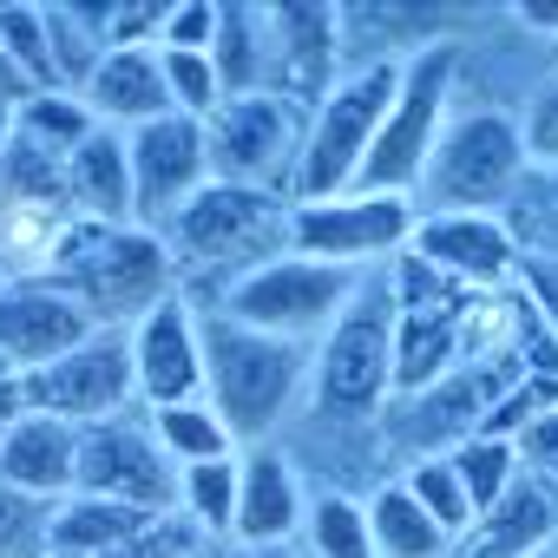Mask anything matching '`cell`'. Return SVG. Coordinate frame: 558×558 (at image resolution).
Listing matches in <instances>:
<instances>
[{
    "label": "cell",
    "instance_id": "1",
    "mask_svg": "<svg viewBox=\"0 0 558 558\" xmlns=\"http://www.w3.org/2000/svg\"><path fill=\"white\" fill-rule=\"evenodd\" d=\"M290 217L296 197L290 191H263V184H204L165 230V250L184 276L191 303H217L230 283H243L250 269L290 256Z\"/></svg>",
    "mask_w": 558,
    "mask_h": 558
},
{
    "label": "cell",
    "instance_id": "2",
    "mask_svg": "<svg viewBox=\"0 0 558 558\" xmlns=\"http://www.w3.org/2000/svg\"><path fill=\"white\" fill-rule=\"evenodd\" d=\"M310 381H316L310 342H283V336H263V329H243L204 310V401L230 427L236 453L269 447L283 434V421L310 401Z\"/></svg>",
    "mask_w": 558,
    "mask_h": 558
},
{
    "label": "cell",
    "instance_id": "3",
    "mask_svg": "<svg viewBox=\"0 0 558 558\" xmlns=\"http://www.w3.org/2000/svg\"><path fill=\"white\" fill-rule=\"evenodd\" d=\"M47 283H60L99 329H138L165 296L184 290V276L158 230L138 223H73Z\"/></svg>",
    "mask_w": 558,
    "mask_h": 558
},
{
    "label": "cell",
    "instance_id": "4",
    "mask_svg": "<svg viewBox=\"0 0 558 558\" xmlns=\"http://www.w3.org/2000/svg\"><path fill=\"white\" fill-rule=\"evenodd\" d=\"M401 60H362L336 80V93L310 112V132H303V151H296V171H290V197L296 204H316V197H342L362 184V165L395 112V93H401Z\"/></svg>",
    "mask_w": 558,
    "mask_h": 558
},
{
    "label": "cell",
    "instance_id": "5",
    "mask_svg": "<svg viewBox=\"0 0 558 558\" xmlns=\"http://www.w3.org/2000/svg\"><path fill=\"white\" fill-rule=\"evenodd\" d=\"M525 178H532V158H525L519 112L466 106V112L447 119L414 204H421V217L427 210H499V204L512 210V197L525 191Z\"/></svg>",
    "mask_w": 558,
    "mask_h": 558
},
{
    "label": "cell",
    "instance_id": "6",
    "mask_svg": "<svg viewBox=\"0 0 558 558\" xmlns=\"http://www.w3.org/2000/svg\"><path fill=\"white\" fill-rule=\"evenodd\" d=\"M368 276L375 269H342V263H316V256L290 250V256L250 269L243 283H230L210 310L243 323V329H263V336H283V342H310L316 349L349 316V303L362 296Z\"/></svg>",
    "mask_w": 558,
    "mask_h": 558
},
{
    "label": "cell",
    "instance_id": "7",
    "mask_svg": "<svg viewBox=\"0 0 558 558\" xmlns=\"http://www.w3.org/2000/svg\"><path fill=\"white\" fill-rule=\"evenodd\" d=\"M395 401V283L375 269L349 316L316 342V381L310 408L329 421H368Z\"/></svg>",
    "mask_w": 558,
    "mask_h": 558
},
{
    "label": "cell",
    "instance_id": "8",
    "mask_svg": "<svg viewBox=\"0 0 558 558\" xmlns=\"http://www.w3.org/2000/svg\"><path fill=\"white\" fill-rule=\"evenodd\" d=\"M453 86H460V47L453 40H427L401 60L395 112H388L355 191H375V197H414L421 191L427 158H434V145L453 119Z\"/></svg>",
    "mask_w": 558,
    "mask_h": 558
},
{
    "label": "cell",
    "instance_id": "9",
    "mask_svg": "<svg viewBox=\"0 0 558 558\" xmlns=\"http://www.w3.org/2000/svg\"><path fill=\"white\" fill-rule=\"evenodd\" d=\"M310 112L290 106L283 93H250V99H223L204 119V145H210V178L217 184H263V191H290L296 151H303Z\"/></svg>",
    "mask_w": 558,
    "mask_h": 558
},
{
    "label": "cell",
    "instance_id": "10",
    "mask_svg": "<svg viewBox=\"0 0 558 558\" xmlns=\"http://www.w3.org/2000/svg\"><path fill=\"white\" fill-rule=\"evenodd\" d=\"M414 223H421V204L414 197L342 191V197L296 204L290 250L296 256H316V263H342V269H375V263H395L414 243Z\"/></svg>",
    "mask_w": 558,
    "mask_h": 558
},
{
    "label": "cell",
    "instance_id": "11",
    "mask_svg": "<svg viewBox=\"0 0 558 558\" xmlns=\"http://www.w3.org/2000/svg\"><path fill=\"white\" fill-rule=\"evenodd\" d=\"M73 493H99V499L138 506V512H178V466L158 447L145 408L80 427V486Z\"/></svg>",
    "mask_w": 558,
    "mask_h": 558
},
{
    "label": "cell",
    "instance_id": "12",
    "mask_svg": "<svg viewBox=\"0 0 558 558\" xmlns=\"http://www.w3.org/2000/svg\"><path fill=\"white\" fill-rule=\"evenodd\" d=\"M27 408L34 414H53V421H73V427H93V421H112V414L138 408L132 336L125 329H99L73 355L34 368L27 375Z\"/></svg>",
    "mask_w": 558,
    "mask_h": 558
},
{
    "label": "cell",
    "instance_id": "13",
    "mask_svg": "<svg viewBox=\"0 0 558 558\" xmlns=\"http://www.w3.org/2000/svg\"><path fill=\"white\" fill-rule=\"evenodd\" d=\"M408 256L440 269L447 283H460L466 296H486V290H499V283L519 276L525 243H519L512 217H499V210H427L414 223Z\"/></svg>",
    "mask_w": 558,
    "mask_h": 558
},
{
    "label": "cell",
    "instance_id": "14",
    "mask_svg": "<svg viewBox=\"0 0 558 558\" xmlns=\"http://www.w3.org/2000/svg\"><path fill=\"white\" fill-rule=\"evenodd\" d=\"M349 21L342 8L303 0V8H269V93H283L290 106L316 112L336 80L349 73Z\"/></svg>",
    "mask_w": 558,
    "mask_h": 558
},
{
    "label": "cell",
    "instance_id": "15",
    "mask_svg": "<svg viewBox=\"0 0 558 558\" xmlns=\"http://www.w3.org/2000/svg\"><path fill=\"white\" fill-rule=\"evenodd\" d=\"M210 184V145H204V119H158L132 132V204H138V230H171V217Z\"/></svg>",
    "mask_w": 558,
    "mask_h": 558
},
{
    "label": "cell",
    "instance_id": "16",
    "mask_svg": "<svg viewBox=\"0 0 558 558\" xmlns=\"http://www.w3.org/2000/svg\"><path fill=\"white\" fill-rule=\"evenodd\" d=\"M132 336V375H138V408H178L204 401V310L178 290L165 296Z\"/></svg>",
    "mask_w": 558,
    "mask_h": 558
},
{
    "label": "cell",
    "instance_id": "17",
    "mask_svg": "<svg viewBox=\"0 0 558 558\" xmlns=\"http://www.w3.org/2000/svg\"><path fill=\"white\" fill-rule=\"evenodd\" d=\"M93 336H99V323L60 283H47V276H34V283H0V355L21 375L73 355Z\"/></svg>",
    "mask_w": 558,
    "mask_h": 558
},
{
    "label": "cell",
    "instance_id": "18",
    "mask_svg": "<svg viewBox=\"0 0 558 558\" xmlns=\"http://www.w3.org/2000/svg\"><path fill=\"white\" fill-rule=\"evenodd\" d=\"M243 466V486H236V545L263 551V545H283V538H303V519H310V486L296 473L290 453L276 447H250L236 453Z\"/></svg>",
    "mask_w": 558,
    "mask_h": 558
},
{
    "label": "cell",
    "instance_id": "19",
    "mask_svg": "<svg viewBox=\"0 0 558 558\" xmlns=\"http://www.w3.org/2000/svg\"><path fill=\"white\" fill-rule=\"evenodd\" d=\"M0 480L14 493H27V499L60 506L80 486V427L27 408L8 434H0Z\"/></svg>",
    "mask_w": 558,
    "mask_h": 558
},
{
    "label": "cell",
    "instance_id": "20",
    "mask_svg": "<svg viewBox=\"0 0 558 558\" xmlns=\"http://www.w3.org/2000/svg\"><path fill=\"white\" fill-rule=\"evenodd\" d=\"M80 99L112 132H138V125L171 119V86H165V60L158 53H106Z\"/></svg>",
    "mask_w": 558,
    "mask_h": 558
},
{
    "label": "cell",
    "instance_id": "21",
    "mask_svg": "<svg viewBox=\"0 0 558 558\" xmlns=\"http://www.w3.org/2000/svg\"><path fill=\"white\" fill-rule=\"evenodd\" d=\"M66 191L80 223H138L132 204V132L99 125L73 158H66Z\"/></svg>",
    "mask_w": 558,
    "mask_h": 558
},
{
    "label": "cell",
    "instance_id": "22",
    "mask_svg": "<svg viewBox=\"0 0 558 558\" xmlns=\"http://www.w3.org/2000/svg\"><path fill=\"white\" fill-rule=\"evenodd\" d=\"M0 217L80 223L73 217V191H66V158L34 145L27 132H14V119H8V145H0Z\"/></svg>",
    "mask_w": 558,
    "mask_h": 558
},
{
    "label": "cell",
    "instance_id": "23",
    "mask_svg": "<svg viewBox=\"0 0 558 558\" xmlns=\"http://www.w3.org/2000/svg\"><path fill=\"white\" fill-rule=\"evenodd\" d=\"M551 538H558V499H551L545 480L519 473L512 493H506L493 512H480V525H473V538H466V558H532V551L551 545Z\"/></svg>",
    "mask_w": 558,
    "mask_h": 558
},
{
    "label": "cell",
    "instance_id": "24",
    "mask_svg": "<svg viewBox=\"0 0 558 558\" xmlns=\"http://www.w3.org/2000/svg\"><path fill=\"white\" fill-rule=\"evenodd\" d=\"M151 519H165V512H138V506L99 499V493H66V499L53 506L47 551H53V558H106V551H119L125 538H138Z\"/></svg>",
    "mask_w": 558,
    "mask_h": 558
},
{
    "label": "cell",
    "instance_id": "25",
    "mask_svg": "<svg viewBox=\"0 0 558 558\" xmlns=\"http://www.w3.org/2000/svg\"><path fill=\"white\" fill-rule=\"evenodd\" d=\"M210 66L223 99L269 93V8H243V0H217V40Z\"/></svg>",
    "mask_w": 558,
    "mask_h": 558
},
{
    "label": "cell",
    "instance_id": "26",
    "mask_svg": "<svg viewBox=\"0 0 558 558\" xmlns=\"http://www.w3.org/2000/svg\"><path fill=\"white\" fill-rule=\"evenodd\" d=\"M40 14H47L60 93H86V80H93L99 60L112 53V8H66V0H47Z\"/></svg>",
    "mask_w": 558,
    "mask_h": 558
},
{
    "label": "cell",
    "instance_id": "27",
    "mask_svg": "<svg viewBox=\"0 0 558 558\" xmlns=\"http://www.w3.org/2000/svg\"><path fill=\"white\" fill-rule=\"evenodd\" d=\"M368 532H375V558H453V538L427 519L408 480H388L368 499Z\"/></svg>",
    "mask_w": 558,
    "mask_h": 558
},
{
    "label": "cell",
    "instance_id": "28",
    "mask_svg": "<svg viewBox=\"0 0 558 558\" xmlns=\"http://www.w3.org/2000/svg\"><path fill=\"white\" fill-rule=\"evenodd\" d=\"M151 414V434H158V447L171 453V466L184 473V466H204V460H230L236 453V440H230V427L217 421V408L210 401H178V408H145Z\"/></svg>",
    "mask_w": 558,
    "mask_h": 558
},
{
    "label": "cell",
    "instance_id": "29",
    "mask_svg": "<svg viewBox=\"0 0 558 558\" xmlns=\"http://www.w3.org/2000/svg\"><path fill=\"white\" fill-rule=\"evenodd\" d=\"M236 486H243L236 453H230V460L184 466V473H178V512H184L204 538H230V532H236Z\"/></svg>",
    "mask_w": 558,
    "mask_h": 558
},
{
    "label": "cell",
    "instance_id": "30",
    "mask_svg": "<svg viewBox=\"0 0 558 558\" xmlns=\"http://www.w3.org/2000/svg\"><path fill=\"white\" fill-rule=\"evenodd\" d=\"M447 466L460 473V486H466L473 512H493V506L512 493V480L525 473V466H519V447H512V440H499V434H466L460 447H447Z\"/></svg>",
    "mask_w": 558,
    "mask_h": 558
},
{
    "label": "cell",
    "instance_id": "31",
    "mask_svg": "<svg viewBox=\"0 0 558 558\" xmlns=\"http://www.w3.org/2000/svg\"><path fill=\"white\" fill-rule=\"evenodd\" d=\"M303 545H310L316 558H375L368 506H362V499H349V493H310Z\"/></svg>",
    "mask_w": 558,
    "mask_h": 558
},
{
    "label": "cell",
    "instance_id": "32",
    "mask_svg": "<svg viewBox=\"0 0 558 558\" xmlns=\"http://www.w3.org/2000/svg\"><path fill=\"white\" fill-rule=\"evenodd\" d=\"M14 132H27L34 145H47V151L73 158V151L99 132V119L86 112V99H80V93H27V99L14 106Z\"/></svg>",
    "mask_w": 558,
    "mask_h": 558
},
{
    "label": "cell",
    "instance_id": "33",
    "mask_svg": "<svg viewBox=\"0 0 558 558\" xmlns=\"http://www.w3.org/2000/svg\"><path fill=\"white\" fill-rule=\"evenodd\" d=\"M408 493L427 506V519L453 538V545H466L473 538V525H480V512H473V499H466V486H460V473L447 466V453H427V460H414L408 473Z\"/></svg>",
    "mask_w": 558,
    "mask_h": 558
},
{
    "label": "cell",
    "instance_id": "34",
    "mask_svg": "<svg viewBox=\"0 0 558 558\" xmlns=\"http://www.w3.org/2000/svg\"><path fill=\"white\" fill-rule=\"evenodd\" d=\"M0 47H8L14 73L27 80V93H60L53 73V40H47V14L27 0H0Z\"/></svg>",
    "mask_w": 558,
    "mask_h": 558
},
{
    "label": "cell",
    "instance_id": "35",
    "mask_svg": "<svg viewBox=\"0 0 558 558\" xmlns=\"http://www.w3.org/2000/svg\"><path fill=\"white\" fill-rule=\"evenodd\" d=\"M47 525H53V506L47 499H27L0 480V558H53L47 551Z\"/></svg>",
    "mask_w": 558,
    "mask_h": 558
},
{
    "label": "cell",
    "instance_id": "36",
    "mask_svg": "<svg viewBox=\"0 0 558 558\" xmlns=\"http://www.w3.org/2000/svg\"><path fill=\"white\" fill-rule=\"evenodd\" d=\"M158 60H165L171 112H184V119H210V112L223 106V86H217L210 53H165V47H158Z\"/></svg>",
    "mask_w": 558,
    "mask_h": 558
},
{
    "label": "cell",
    "instance_id": "37",
    "mask_svg": "<svg viewBox=\"0 0 558 558\" xmlns=\"http://www.w3.org/2000/svg\"><path fill=\"white\" fill-rule=\"evenodd\" d=\"M519 132H525L532 171H558V73H545L532 86V99L519 106Z\"/></svg>",
    "mask_w": 558,
    "mask_h": 558
},
{
    "label": "cell",
    "instance_id": "38",
    "mask_svg": "<svg viewBox=\"0 0 558 558\" xmlns=\"http://www.w3.org/2000/svg\"><path fill=\"white\" fill-rule=\"evenodd\" d=\"M519 290H525L532 323L558 342V250H525V263H519Z\"/></svg>",
    "mask_w": 558,
    "mask_h": 558
},
{
    "label": "cell",
    "instance_id": "39",
    "mask_svg": "<svg viewBox=\"0 0 558 558\" xmlns=\"http://www.w3.org/2000/svg\"><path fill=\"white\" fill-rule=\"evenodd\" d=\"M204 545V532L184 519V512H165V519H151L138 538H125L119 551H106V558H191Z\"/></svg>",
    "mask_w": 558,
    "mask_h": 558
},
{
    "label": "cell",
    "instance_id": "40",
    "mask_svg": "<svg viewBox=\"0 0 558 558\" xmlns=\"http://www.w3.org/2000/svg\"><path fill=\"white\" fill-rule=\"evenodd\" d=\"M210 40H217V0H171L165 53H210Z\"/></svg>",
    "mask_w": 558,
    "mask_h": 558
},
{
    "label": "cell",
    "instance_id": "41",
    "mask_svg": "<svg viewBox=\"0 0 558 558\" xmlns=\"http://www.w3.org/2000/svg\"><path fill=\"white\" fill-rule=\"evenodd\" d=\"M512 447H519V466H525L532 480H545V486H558V408H545L538 421H525Z\"/></svg>",
    "mask_w": 558,
    "mask_h": 558
},
{
    "label": "cell",
    "instance_id": "42",
    "mask_svg": "<svg viewBox=\"0 0 558 558\" xmlns=\"http://www.w3.org/2000/svg\"><path fill=\"white\" fill-rule=\"evenodd\" d=\"M512 210H545V223L558 230V171H532L525 191L512 197Z\"/></svg>",
    "mask_w": 558,
    "mask_h": 558
},
{
    "label": "cell",
    "instance_id": "43",
    "mask_svg": "<svg viewBox=\"0 0 558 558\" xmlns=\"http://www.w3.org/2000/svg\"><path fill=\"white\" fill-rule=\"evenodd\" d=\"M21 414H27V375H21L8 355H0V434H8Z\"/></svg>",
    "mask_w": 558,
    "mask_h": 558
},
{
    "label": "cell",
    "instance_id": "44",
    "mask_svg": "<svg viewBox=\"0 0 558 558\" xmlns=\"http://www.w3.org/2000/svg\"><path fill=\"white\" fill-rule=\"evenodd\" d=\"M512 21L532 27V34H545V40H558V0H519Z\"/></svg>",
    "mask_w": 558,
    "mask_h": 558
},
{
    "label": "cell",
    "instance_id": "45",
    "mask_svg": "<svg viewBox=\"0 0 558 558\" xmlns=\"http://www.w3.org/2000/svg\"><path fill=\"white\" fill-rule=\"evenodd\" d=\"M27 99V80L14 73V60H8V47H0V112H14Z\"/></svg>",
    "mask_w": 558,
    "mask_h": 558
},
{
    "label": "cell",
    "instance_id": "46",
    "mask_svg": "<svg viewBox=\"0 0 558 558\" xmlns=\"http://www.w3.org/2000/svg\"><path fill=\"white\" fill-rule=\"evenodd\" d=\"M191 558H256V551H250V545H236V538H204Z\"/></svg>",
    "mask_w": 558,
    "mask_h": 558
},
{
    "label": "cell",
    "instance_id": "47",
    "mask_svg": "<svg viewBox=\"0 0 558 558\" xmlns=\"http://www.w3.org/2000/svg\"><path fill=\"white\" fill-rule=\"evenodd\" d=\"M256 558H316V551H310V545H303V538H283V545H263V551H256Z\"/></svg>",
    "mask_w": 558,
    "mask_h": 558
},
{
    "label": "cell",
    "instance_id": "48",
    "mask_svg": "<svg viewBox=\"0 0 558 558\" xmlns=\"http://www.w3.org/2000/svg\"><path fill=\"white\" fill-rule=\"evenodd\" d=\"M532 558H558V538H551V545H538V551H532Z\"/></svg>",
    "mask_w": 558,
    "mask_h": 558
},
{
    "label": "cell",
    "instance_id": "49",
    "mask_svg": "<svg viewBox=\"0 0 558 558\" xmlns=\"http://www.w3.org/2000/svg\"><path fill=\"white\" fill-rule=\"evenodd\" d=\"M8 119H14V112H0V145H8Z\"/></svg>",
    "mask_w": 558,
    "mask_h": 558
},
{
    "label": "cell",
    "instance_id": "50",
    "mask_svg": "<svg viewBox=\"0 0 558 558\" xmlns=\"http://www.w3.org/2000/svg\"><path fill=\"white\" fill-rule=\"evenodd\" d=\"M551 73H558V40H551Z\"/></svg>",
    "mask_w": 558,
    "mask_h": 558
}]
</instances>
